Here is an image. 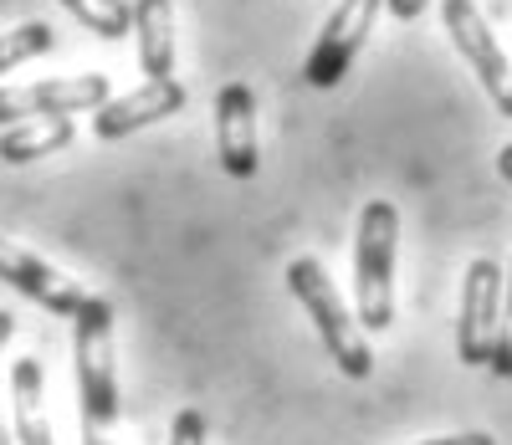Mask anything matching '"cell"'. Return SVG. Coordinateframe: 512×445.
I'll return each instance as SVG.
<instances>
[{
  "label": "cell",
  "instance_id": "obj_14",
  "mask_svg": "<svg viewBox=\"0 0 512 445\" xmlns=\"http://www.w3.org/2000/svg\"><path fill=\"white\" fill-rule=\"evenodd\" d=\"M62 6L103 41H118V36L134 31V6H128V0H62Z\"/></svg>",
  "mask_w": 512,
  "mask_h": 445
},
{
  "label": "cell",
  "instance_id": "obj_19",
  "mask_svg": "<svg viewBox=\"0 0 512 445\" xmlns=\"http://www.w3.org/2000/svg\"><path fill=\"white\" fill-rule=\"evenodd\" d=\"M425 6H431V0H384V11H390L395 21H420Z\"/></svg>",
  "mask_w": 512,
  "mask_h": 445
},
{
  "label": "cell",
  "instance_id": "obj_20",
  "mask_svg": "<svg viewBox=\"0 0 512 445\" xmlns=\"http://www.w3.org/2000/svg\"><path fill=\"white\" fill-rule=\"evenodd\" d=\"M11 338H16V318L6 313V307H0V348H6Z\"/></svg>",
  "mask_w": 512,
  "mask_h": 445
},
{
  "label": "cell",
  "instance_id": "obj_18",
  "mask_svg": "<svg viewBox=\"0 0 512 445\" xmlns=\"http://www.w3.org/2000/svg\"><path fill=\"white\" fill-rule=\"evenodd\" d=\"M415 445H497L482 430H461V435H436V440H415Z\"/></svg>",
  "mask_w": 512,
  "mask_h": 445
},
{
  "label": "cell",
  "instance_id": "obj_6",
  "mask_svg": "<svg viewBox=\"0 0 512 445\" xmlns=\"http://www.w3.org/2000/svg\"><path fill=\"white\" fill-rule=\"evenodd\" d=\"M502 266L492 256H477L466 266L461 282V313H456V359L466 369H487L492 364V343H497V318H502Z\"/></svg>",
  "mask_w": 512,
  "mask_h": 445
},
{
  "label": "cell",
  "instance_id": "obj_8",
  "mask_svg": "<svg viewBox=\"0 0 512 445\" xmlns=\"http://www.w3.org/2000/svg\"><path fill=\"white\" fill-rule=\"evenodd\" d=\"M0 282L16 287L26 302H36L41 313L67 318V323L82 313V302L93 297L82 282H72L67 272H57L52 261H41L36 251H26L21 241H6V236H0Z\"/></svg>",
  "mask_w": 512,
  "mask_h": 445
},
{
  "label": "cell",
  "instance_id": "obj_7",
  "mask_svg": "<svg viewBox=\"0 0 512 445\" xmlns=\"http://www.w3.org/2000/svg\"><path fill=\"white\" fill-rule=\"evenodd\" d=\"M379 11H384V0H338L333 16L318 31V41H313V52H308V67H303L308 87H323L328 93V87H338L349 77V67H354L359 47L369 41Z\"/></svg>",
  "mask_w": 512,
  "mask_h": 445
},
{
  "label": "cell",
  "instance_id": "obj_17",
  "mask_svg": "<svg viewBox=\"0 0 512 445\" xmlns=\"http://www.w3.org/2000/svg\"><path fill=\"white\" fill-rule=\"evenodd\" d=\"M210 430H205V415L200 410H180L175 425H169V445H205Z\"/></svg>",
  "mask_w": 512,
  "mask_h": 445
},
{
  "label": "cell",
  "instance_id": "obj_21",
  "mask_svg": "<svg viewBox=\"0 0 512 445\" xmlns=\"http://www.w3.org/2000/svg\"><path fill=\"white\" fill-rule=\"evenodd\" d=\"M82 445H113V440H108V430H98V425H82Z\"/></svg>",
  "mask_w": 512,
  "mask_h": 445
},
{
  "label": "cell",
  "instance_id": "obj_4",
  "mask_svg": "<svg viewBox=\"0 0 512 445\" xmlns=\"http://www.w3.org/2000/svg\"><path fill=\"white\" fill-rule=\"evenodd\" d=\"M441 26L456 41V52L466 57V67L477 72V82L487 87L497 113L512 118V62L502 52V41L492 36L487 16L477 11V0H441Z\"/></svg>",
  "mask_w": 512,
  "mask_h": 445
},
{
  "label": "cell",
  "instance_id": "obj_11",
  "mask_svg": "<svg viewBox=\"0 0 512 445\" xmlns=\"http://www.w3.org/2000/svg\"><path fill=\"white\" fill-rule=\"evenodd\" d=\"M134 41L144 77H175V0H134Z\"/></svg>",
  "mask_w": 512,
  "mask_h": 445
},
{
  "label": "cell",
  "instance_id": "obj_9",
  "mask_svg": "<svg viewBox=\"0 0 512 445\" xmlns=\"http://www.w3.org/2000/svg\"><path fill=\"white\" fill-rule=\"evenodd\" d=\"M216 154L231 180H251L262 169V144H256V93L246 82H226L216 93Z\"/></svg>",
  "mask_w": 512,
  "mask_h": 445
},
{
  "label": "cell",
  "instance_id": "obj_12",
  "mask_svg": "<svg viewBox=\"0 0 512 445\" xmlns=\"http://www.w3.org/2000/svg\"><path fill=\"white\" fill-rule=\"evenodd\" d=\"M41 364L31 359H16L11 364V430H16V445H57L52 435V420H47V394H41Z\"/></svg>",
  "mask_w": 512,
  "mask_h": 445
},
{
  "label": "cell",
  "instance_id": "obj_5",
  "mask_svg": "<svg viewBox=\"0 0 512 445\" xmlns=\"http://www.w3.org/2000/svg\"><path fill=\"white\" fill-rule=\"evenodd\" d=\"M113 98V82L103 72H77L52 77L31 87H0V128L31 123V118H72V113H98Z\"/></svg>",
  "mask_w": 512,
  "mask_h": 445
},
{
  "label": "cell",
  "instance_id": "obj_13",
  "mask_svg": "<svg viewBox=\"0 0 512 445\" xmlns=\"http://www.w3.org/2000/svg\"><path fill=\"white\" fill-rule=\"evenodd\" d=\"M77 139L72 118H31V123H11L0 128V159L6 164H31V159H47L57 149H67Z\"/></svg>",
  "mask_w": 512,
  "mask_h": 445
},
{
  "label": "cell",
  "instance_id": "obj_3",
  "mask_svg": "<svg viewBox=\"0 0 512 445\" xmlns=\"http://www.w3.org/2000/svg\"><path fill=\"white\" fill-rule=\"evenodd\" d=\"M72 364H77V405L82 425L113 430L118 420V369H113V302L88 297L72 318Z\"/></svg>",
  "mask_w": 512,
  "mask_h": 445
},
{
  "label": "cell",
  "instance_id": "obj_2",
  "mask_svg": "<svg viewBox=\"0 0 512 445\" xmlns=\"http://www.w3.org/2000/svg\"><path fill=\"white\" fill-rule=\"evenodd\" d=\"M287 292L303 302V313H308V323L318 328V338H323V348H328V359L338 364V374L369 379V374H374V348H369L359 318L349 313V302L338 297V287H333V277L323 272L318 256H292V266H287Z\"/></svg>",
  "mask_w": 512,
  "mask_h": 445
},
{
  "label": "cell",
  "instance_id": "obj_23",
  "mask_svg": "<svg viewBox=\"0 0 512 445\" xmlns=\"http://www.w3.org/2000/svg\"><path fill=\"white\" fill-rule=\"evenodd\" d=\"M0 445H16V430L6 425V415H0Z\"/></svg>",
  "mask_w": 512,
  "mask_h": 445
},
{
  "label": "cell",
  "instance_id": "obj_22",
  "mask_svg": "<svg viewBox=\"0 0 512 445\" xmlns=\"http://www.w3.org/2000/svg\"><path fill=\"white\" fill-rule=\"evenodd\" d=\"M497 174L512 185V144H502V154H497Z\"/></svg>",
  "mask_w": 512,
  "mask_h": 445
},
{
  "label": "cell",
  "instance_id": "obj_15",
  "mask_svg": "<svg viewBox=\"0 0 512 445\" xmlns=\"http://www.w3.org/2000/svg\"><path fill=\"white\" fill-rule=\"evenodd\" d=\"M52 47H57V31L47 21H26V26L0 31V77L21 62H31V57H47Z\"/></svg>",
  "mask_w": 512,
  "mask_h": 445
},
{
  "label": "cell",
  "instance_id": "obj_1",
  "mask_svg": "<svg viewBox=\"0 0 512 445\" xmlns=\"http://www.w3.org/2000/svg\"><path fill=\"white\" fill-rule=\"evenodd\" d=\"M395 251H400L395 200H369L354 231V318L369 333H390L395 323Z\"/></svg>",
  "mask_w": 512,
  "mask_h": 445
},
{
  "label": "cell",
  "instance_id": "obj_10",
  "mask_svg": "<svg viewBox=\"0 0 512 445\" xmlns=\"http://www.w3.org/2000/svg\"><path fill=\"white\" fill-rule=\"evenodd\" d=\"M185 108V82L180 77H144V87H134V93H123V98H108L98 113H93V133L103 144L113 139H128V133H139L159 118H175Z\"/></svg>",
  "mask_w": 512,
  "mask_h": 445
},
{
  "label": "cell",
  "instance_id": "obj_16",
  "mask_svg": "<svg viewBox=\"0 0 512 445\" xmlns=\"http://www.w3.org/2000/svg\"><path fill=\"white\" fill-rule=\"evenodd\" d=\"M497 379H512V272L502 282V318H497V343H492V364Z\"/></svg>",
  "mask_w": 512,
  "mask_h": 445
}]
</instances>
